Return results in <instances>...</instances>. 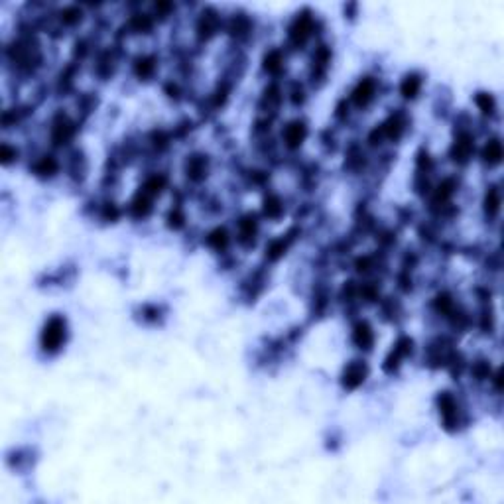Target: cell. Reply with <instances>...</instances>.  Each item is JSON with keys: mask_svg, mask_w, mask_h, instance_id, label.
Here are the masks:
<instances>
[{"mask_svg": "<svg viewBox=\"0 0 504 504\" xmlns=\"http://www.w3.org/2000/svg\"><path fill=\"white\" fill-rule=\"evenodd\" d=\"M63 341H65V321L59 317L50 319L43 331V347L48 351H57L63 345Z\"/></svg>", "mask_w": 504, "mask_h": 504, "instance_id": "6da1fadb", "label": "cell"}]
</instances>
